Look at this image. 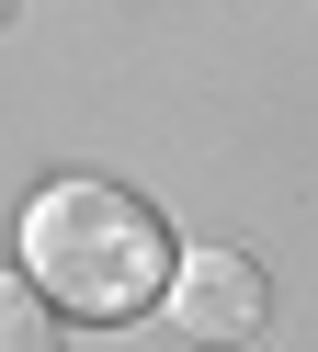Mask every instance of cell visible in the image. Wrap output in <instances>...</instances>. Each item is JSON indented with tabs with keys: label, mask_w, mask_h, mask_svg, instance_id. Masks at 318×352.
<instances>
[{
	"label": "cell",
	"mask_w": 318,
	"mask_h": 352,
	"mask_svg": "<svg viewBox=\"0 0 318 352\" xmlns=\"http://www.w3.org/2000/svg\"><path fill=\"white\" fill-rule=\"evenodd\" d=\"M171 318L193 329V341H250V329L273 318V284H262V261H250V250H182Z\"/></svg>",
	"instance_id": "7a4b0ae2"
},
{
	"label": "cell",
	"mask_w": 318,
	"mask_h": 352,
	"mask_svg": "<svg viewBox=\"0 0 318 352\" xmlns=\"http://www.w3.org/2000/svg\"><path fill=\"white\" fill-rule=\"evenodd\" d=\"M45 307H57V296H45L34 273H0V352H68Z\"/></svg>",
	"instance_id": "3957f363"
},
{
	"label": "cell",
	"mask_w": 318,
	"mask_h": 352,
	"mask_svg": "<svg viewBox=\"0 0 318 352\" xmlns=\"http://www.w3.org/2000/svg\"><path fill=\"white\" fill-rule=\"evenodd\" d=\"M23 273L68 307V318H136L148 296H171L182 250L125 182H45L23 205Z\"/></svg>",
	"instance_id": "6da1fadb"
}]
</instances>
